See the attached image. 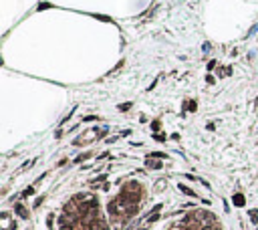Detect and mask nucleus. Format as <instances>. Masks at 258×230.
<instances>
[{"mask_svg":"<svg viewBox=\"0 0 258 230\" xmlns=\"http://www.w3.org/2000/svg\"><path fill=\"white\" fill-rule=\"evenodd\" d=\"M170 230H222L216 216L206 210H194L179 224L171 226Z\"/></svg>","mask_w":258,"mask_h":230,"instance_id":"nucleus-3","label":"nucleus"},{"mask_svg":"<svg viewBox=\"0 0 258 230\" xmlns=\"http://www.w3.org/2000/svg\"><path fill=\"white\" fill-rule=\"evenodd\" d=\"M61 230H109L93 194H77L67 202L59 218Z\"/></svg>","mask_w":258,"mask_h":230,"instance_id":"nucleus-1","label":"nucleus"},{"mask_svg":"<svg viewBox=\"0 0 258 230\" xmlns=\"http://www.w3.org/2000/svg\"><path fill=\"white\" fill-rule=\"evenodd\" d=\"M14 210H16V214H18L20 218H28V212H26V208H24L22 204H16Z\"/></svg>","mask_w":258,"mask_h":230,"instance_id":"nucleus-4","label":"nucleus"},{"mask_svg":"<svg viewBox=\"0 0 258 230\" xmlns=\"http://www.w3.org/2000/svg\"><path fill=\"white\" fill-rule=\"evenodd\" d=\"M179 190H182L184 194H188V196H196V192L190 190V188H186V186H179Z\"/></svg>","mask_w":258,"mask_h":230,"instance_id":"nucleus-6","label":"nucleus"},{"mask_svg":"<svg viewBox=\"0 0 258 230\" xmlns=\"http://www.w3.org/2000/svg\"><path fill=\"white\" fill-rule=\"evenodd\" d=\"M131 107V103H123V105H119V109H129Z\"/></svg>","mask_w":258,"mask_h":230,"instance_id":"nucleus-9","label":"nucleus"},{"mask_svg":"<svg viewBox=\"0 0 258 230\" xmlns=\"http://www.w3.org/2000/svg\"><path fill=\"white\" fill-rule=\"evenodd\" d=\"M31 194H34V188H32V186H31V188H26V190H24V194H22V196H31Z\"/></svg>","mask_w":258,"mask_h":230,"instance_id":"nucleus-8","label":"nucleus"},{"mask_svg":"<svg viewBox=\"0 0 258 230\" xmlns=\"http://www.w3.org/2000/svg\"><path fill=\"white\" fill-rule=\"evenodd\" d=\"M234 204H236V206H244V196L242 194H236L234 196Z\"/></svg>","mask_w":258,"mask_h":230,"instance_id":"nucleus-5","label":"nucleus"},{"mask_svg":"<svg viewBox=\"0 0 258 230\" xmlns=\"http://www.w3.org/2000/svg\"><path fill=\"white\" fill-rule=\"evenodd\" d=\"M147 165H149V168H161L160 161H147Z\"/></svg>","mask_w":258,"mask_h":230,"instance_id":"nucleus-7","label":"nucleus"},{"mask_svg":"<svg viewBox=\"0 0 258 230\" xmlns=\"http://www.w3.org/2000/svg\"><path fill=\"white\" fill-rule=\"evenodd\" d=\"M145 198L143 186L139 182H127L121 188L117 196L109 202V216L117 226H123L131 216H135V212L139 210L141 200Z\"/></svg>","mask_w":258,"mask_h":230,"instance_id":"nucleus-2","label":"nucleus"}]
</instances>
